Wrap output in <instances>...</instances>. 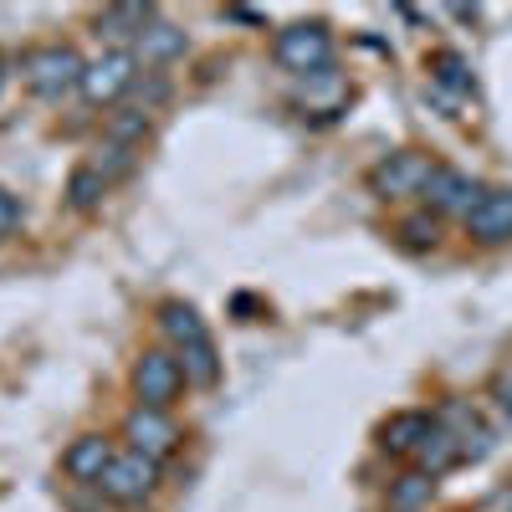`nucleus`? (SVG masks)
Returning <instances> with one entry per match:
<instances>
[{
  "instance_id": "obj_1",
  "label": "nucleus",
  "mask_w": 512,
  "mask_h": 512,
  "mask_svg": "<svg viewBox=\"0 0 512 512\" xmlns=\"http://www.w3.org/2000/svg\"><path fill=\"white\" fill-rule=\"evenodd\" d=\"M159 328H164L169 344H175V359H180V369H185V384H195V390H210V384L221 379V359H216L210 333H205V318H200L190 303H164V308H159Z\"/></svg>"
},
{
  "instance_id": "obj_2",
  "label": "nucleus",
  "mask_w": 512,
  "mask_h": 512,
  "mask_svg": "<svg viewBox=\"0 0 512 512\" xmlns=\"http://www.w3.org/2000/svg\"><path fill=\"white\" fill-rule=\"evenodd\" d=\"M82 72H88V62H82L72 47H62V41L31 47L21 57V77H26V88L36 98H67L72 88H82Z\"/></svg>"
},
{
  "instance_id": "obj_3",
  "label": "nucleus",
  "mask_w": 512,
  "mask_h": 512,
  "mask_svg": "<svg viewBox=\"0 0 512 512\" xmlns=\"http://www.w3.org/2000/svg\"><path fill=\"white\" fill-rule=\"evenodd\" d=\"M272 57H277L287 72H297V77H313V72L333 67V36H328V26H318V21L282 26L277 41H272Z\"/></svg>"
},
{
  "instance_id": "obj_4",
  "label": "nucleus",
  "mask_w": 512,
  "mask_h": 512,
  "mask_svg": "<svg viewBox=\"0 0 512 512\" xmlns=\"http://www.w3.org/2000/svg\"><path fill=\"white\" fill-rule=\"evenodd\" d=\"M180 384H185V369H180V359L169 354V349H144V354L134 359V390H139V405L164 410L169 400L180 395Z\"/></svg>"
},
{
  "instance_id": "obj_5",
  "label": "nucleus",
  "mask_w": 512,
  "mask_h": 512,
  "mask_svg": "<svg viewBox=\"0 0 512 512\" xmlns=\"http://www.w3.org/2000/svg\"><path fill=\"white\" fill-rule=\"evenodd\" d=\"M98 487H103V497L134 507V502H144V497L159 487V461H149L144 451H118Z\"/></svg>"
},
{
  "instance_id": "obj_6",
  "label": "nucleus",
  "mask_w": 512,
  "mask_h": 512,
  "mask_svg": "<svg viewBox=\"0 0 512 512\" xmlns=\"http://www.w3.org/2000/svg\"><path fill=\"white\" fill-rule=\"evenodd\" d=\"M431 169H436V164L425 159L420 149H400V154H390V159H379V164H374L369 185H374V195H384V200H410V195L425 190Z\"/></svg>"
},
{
  "instance_id": "obj_7",
  "label": "nucleus",
  "mask_w": 512,
  "mask_h": 512,
  "mask_svg": "<svg viewBox=\"0 0 512 512\" xmlns=\"http://www.w3.org/2000/svg\"><path fill=\"white\" fill-rule=\"evenodd\" d=\"M420 200L431 210H441V216H461L466 221L477 210V200H482V185L466 175V169H456V164H436L431 180H425V190H420Z\"/></svg>"
},
{
  "instance_id": "obj_8",
  "label": "nucleus",
  "mask_w": 512,
  "mask_h": 512,
  "mask_svg": "<svg viewBox=\"0 0 512 512\" xmlns=\"http://www.w3.org/2000/svg\"><path fill=\"white\" fill-rule=\"evenodd\" d=\"M139 57L134 52H123V47H113V52H103L98 62H88V72H82V98L88 103H113V98H123L128 88L139 82Z\"/></svg>"
},
{
  "instance_id": "obj_9",
  "label": "nucleus",
  "mask_w": 512,
  "mask_h": 512,
  "mask_svg": "<svg viewBox=\"0 0 512 512\" xmlns=\"http://www.w3.org/2000/svg\"><path fill=\"white\" fill-rule=\"evenodd\" d=\"M123 436H128V451H144L149 461H164L169 451L180 446L175 420H169L164 410H149V405L128 410V420H123Z\"/></svg>"
},
{
  "instance_id": "obj_10",
  "label": "nucleus",
  "mask_w": 512,
  "mask_h": 512,
  "mask_svg": "<svg viewBox=\"0 0 512 512\" xmlns=\"http://www.w3.org/2000/svg\"><path fill=\"white\" fill-rule=\"evenodd\" d=\"M466 231H472L482 246L512 241V190H482L477 210L466 216Z\"/></svg>"
},
{
  "instance_id": "obj_11",
  "label": "nucleus",
  "mask_w": 512,
  "mask_h": 512,
  "mask_svg": "<svg viewBox=\"0 0 512 512\" xmlns=\"http://www.w3.org/2000/svg\"><path fill=\"white\" fill-rule=\"evenodd\" d=\"M436 425H446V431L461 441V456L482 461V456L492 451V431L477 420V410L466 405V400H446V405H441V415H436Z\"/></svg>"
},
{
  "instance_id": "obj_12",
  "label": "nucleus",
  "mask_w": 512,
  "mask_h": 512,
  "mask_svg": "<svg viewBox=\"0 0 512 512\" xmlns=\"http://www.w3.org/2000/svg\"><path fill=\"white\" fill-rule=\"evenodd\" d=\"M113 441L108 436H77L72 446H67V456H62V472L72 477V482H103V472L113 466Z\"/></svg>"
},
{
  "instance_id": "obj_13",
  "label": "nucleus",
  "mask_w": 512,
  "mask_h": 512,
  "mask_svg": "<svg viewBox=\"0 0 512 512\" xmlns=\"http://www.w3.org/2000/svg\"><path fill=\"white\" fill-rule=\"evenodd\" d=\"M431 425H436V415H425V410H395L390 420L379 425V446L390 456H415Z\"/></svg>"
},
{
  "instance_id": "obj_14",
  "label": "nucleus",
  "mask_w": 512,
  "mask_h": 512,
  "mask_svg": "<svg viewBox=\"0 0 512 512\" xmlns=\"http://www.w3.org/2000/svg\"><path fill=\"white\" fill-rule=\"evenodd\" d=\"M456 461H461V441L446 431V425H431V431H425V441H420V451H415V472L446 477Z\"/></svg>"
},
{
  "instance_id": "obj_15",
  "label": "nucleus",
  "mask_w": 512,
  "mask_h": 512,
  "mask_svg": "<svg viewBox=\"0 0 512 512\" xmlns=\"http://www.w3.org/2000/svg\"><path fill=\"white\" fill-rule=\"evenodd\" d=\"M134 52H139L144 62H154V67H159V62H175V57L185 52V31L154 16V21H149V26L139 31V41H134Z\"/></svg>"
},
{
  "instance_id": "obj_16",
  "label": "nucleus",
  "mask_w": 512,
  "mask_h": 512,
  "mask_svg": "<svg viewBox=\"0 0 512 512\" xmlns=\"http://www.w3.org/2000/svg\"><path fill=\"white\" fill-rule=\"evenodd\" d=\"M149 21H154V6H108V11H98V36H108V41L134 36L139 41V31Z\"/></svg>"
},
{
  "instance_id": "obj_17",
  "label": "nucleus",
  "mask_w": 512,
  "mask_h": 512,
  "mask_svg": "<svg viewBox=\"0 0 512 512\" xmlns=\"http://www.w3.org/2000/svg\"><path fill=\"white\" fill-rule=\"evenodd\" d=\"M431 88H451L456 98H466V93H477V77L461 52H436L431 57Z\"/></svg>"
},
{
  "instance_id": "obj_18",
  "label": "nucleus",
  "mask_w": 512,
  "mask_h": 512,
  "mask_svg": "<svg viewBox=\"0 0 512 512\" xmlns=\"http://www.w3.org/2000/svg\"><path fill=\"white\" fill-rule=\"evenodd\" d=\"M436 497V477H425V472H405L395 477L390 487V512H425Z\"/></svg>"
},
{
  "instance_id": "obj_19",
  "label": "nucleus",
  "mask_w": 512,
  "mask_h": 512,
  "mask_svg": "<svg viewBox=\"0 0 512 512\" xmlns=\"http://www.w3.org/2000/svg\"><path fill=\"white\" fill-rule=\"evenodd\" d=\"M103 190H108V180L98 175L93 164H77V169H72V180H67V200H72L77 210H93V205L103 200Z\"/></svg>"
},
{
  "instance_id": "obj_20",
  "label": "nucleus",
  "mask_w": 512,
  "mask_h": 512,
  "mask_svg": "<svg viewBox=\"0 0 512 512\" xmlns=\"http://www.w3.org/2000/svg\"><path fill=\"white\" fill-rule=\"evenodd\" d=\"M144 134H149V108H118V113L108 118V139H113V144L134 149Z\"/></svg>"
},
{
  "instance_id": "obj_21",
  "label": "nucleus",
  "mask_w": 512,
  "mask_h": 512,
  "mask_svg": "<svg viewBox=\"0 0 512 512\" xmlns=\"http://www.w3.org/2000/svg\"><path fill=\"white\" fill-rule=\"evenodd\" d=\"M93 169L103 180H118V175H128V169H134V149L128 144H113V139H103V149H98V159H88Z\"/></svg>"
},
{
  "instance_id": "obj_22",
  "label": "nucleus",
  "mask_w": 512,
  "mask_h": 512,
  "mask_svg": "<svg viewBox=\"0 0 512 512\" xmlns=\"http://www.w3.org/2000/svg\"><path fill=\"white\" fill-rule=\"evenodd\" d=\"M400 236L410 246H436L441 241V221L436 216H410V221H400Z\"/></svg>"
},
{
  "instance_id": "obj_23",
  "label": "nucleus",
  "mask_w": 512,
  "mask_h": 512,
  "mask_svg": "<svg viewBox=\"0 0 512 512\" xmlns=\"http://www.w3.org/2000/svg\"><path fill=\"white\" fill-rule=\"evenodd\" d=\"M21 216H26V210H21V195L0 190V236H6V231H16V226H21Z\"/></svg>"
},
{
  "instance_id": "obj_24",
  "label": "nucleus",
  "mask_w": 512,
  "mask_h": 512,
  "mask_svg": "<svg viewBox=\"0 0 512 512\" xmlns=\"http://www.w3.org/2000/svg\"><path fill=\"white\" fill-rule=\"evenodd\" d=\"M497 400H502V415L512 420V379H502V384H497Z\"/></svg>"
},
{
  "instance_id": "obj_25",
  "label": "nucleus",
  "mask_w": 512,
  "mask_h": 512,
  "mask_svg": "<svg viewBox=\"0 0 512 512\" xmlns=\"http://www.w3.org/2000/svg\"><path fill=\"white\" fill-rule=\"evenodd\" d=\"M0 88H6V72H0Z\"/></svg>"
},
{
  "instance_id": "obj_26",
  "label": "nucleus",
  "mask_w": 512,
  "mask_h": 512,
  "mask_svg": "<svg viewBox=\"0 0 512 512\" xmlns=\"http://www.w3.org/2000/svg\"><path fill=\"white\" fill-rule=\"evenodd\" d=\"M507 512H512V507H507Z\"/></svg>"
}]
</instances>
